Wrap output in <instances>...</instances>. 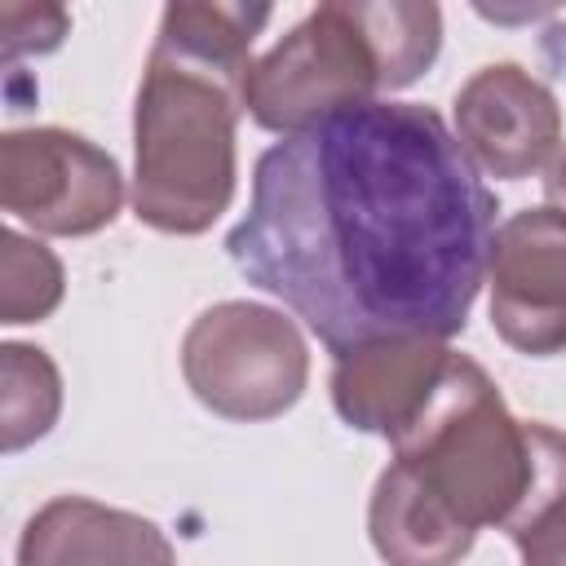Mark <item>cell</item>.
<instances>
[{
	"label": "cell",
	"instance_id": "cell-1",
	"mask_svg": "<svg viewBox=\"0 0 566 566\" xmlns=\"http://www.w3.org/2000/svg\"><path fill=\"white\" fill-rule=\"evenodd\" d=\"M495 212L433 106L376 97L261 150L226 256L332 358L389 336L451 340L486 283Z\"/></svg>",
	"mask_w": 566,
	"mask_h": 566
},
{
	"label": "cell",
	"instance_id": "cell-2",
	"mask_svg": "<svg viewBox=\"0 0 566 566\" xmlns=\"http://www.w3.org/2000/svg\"><path fill=\"white\" fill-rule=\"evenodd\" d=\"M270 18V4H164L133 102V217L142 226L190 239L230 208L243 80Z\"/></svg>",
	"mask_w": 566,
	"mask_h": 566
},
{
	"label": "cell",
	"instance_id": "cell-3",
	"mask_svg": "<svg viewBox=\"0 0 566 566\" xmlns=\"http://www.w3.org/2000/svg\"><path fill=\"white\" fill-rule=\"evenodd\" d=\"M394 460L469 531L509 526L535 478L531 420H517L500 385L451 354L424 407L389 438Z\"/></svg>",
	"mask_w": 566,
	"mask_h": 566
},
{
	"label": "cell",
	"instance_id": "cell-4",
	"mask_svg": "<svg viewBox=\"0 0 566 566\" xmlns=\"http://www.w3.org/2000/svg\"><path fill=\"white\" fill-rule=\"evenodd\" d=\"M376 93H385V75L358 0H327L252 62L243 111L261 128L292 137L336 111L376 102Z\"/></svg>",
	"mask_w": 566,
	"mask_h": 566
},
{
	"label": "cell",
	"instance_id": "cell-5",
	"mask_svg": "<svg viewBox=\"0 0 566 566\" xmlns=\"http://www.w3.org/2000/svg\"><path fill=\"white\" fill-rule=\"evenodd\" d=\"M181 376L212 416L256 424L301 402L310 385V349L283 310L217 301L181 336Z\"/></svg>",
	"mask_w": 566,
	"mask_h": 566
},
{
	"label": "cell",
	"instance_id": "cell-6",
	"mask_svg": "<svg viewBox=\"0 0 566 566\" xmlns=\"http://www.w3.org/2000/svg\"><path fill=\"white\" fill-rule=\"evenodd\" d=\"M0 208L35 234L84 239L124 208V172L111 150L71 128H9L0 137Z\"/></svg>",
	"mask_w": 566,
	"mask_h": 566
},
{
	"label": "cell",
	"instance_id": "cell-7",
	"mask_svg": "<svg viewBox=\"0 0 566 566\" xmlns=\"http://www.w3.org/2000/svg\"><path fill=\"white\" fill-rule=\"evenodd\" d=\"M491 327L531 358L566 354V212L522 208L495 226L486 256Z\"/></svg>",
	"mask_w": 566,
	"mask_h": 566
},
{
	"label": "cell",
	"instance_id": "cell-8",
	"mask_svg": "<svg viewBox=\"0 0 566 566\" xmlns=\"http://www.w3.org/2000/svg\"><path fill=\"white\" fill-rule=\"evenodd\" d=\"M451 119L473 168L500 181L548 172L562 150V106L553 88L517 62L478 66L455 88Z\"/></svg>",
	"mask_w": 566,
	"mask_h": 566
},
{
	"label": "cell",
	"instance_id": "cell-9",
	"mask_svg": "<svg viewBox=\"0 0 566 566\" xmlns=\"http://www.w3.org/2000/svg\"><path fill=\"white\" fill-rule=\"evenodd\" d=\"M451 354L455 349L447 340L429 336H389L354 345L332 363V407L349 429L380 433L389 442L424 407Z\"/></svg>",
	"mask_w": 566,
	"mask_h": 566
},
{
	"label": "cell",
	"instance_id": "cell-10",
	"mask_svg": "<svg viewBox=\"0 0 566 566\" xmlns=\"http://www.w3.org/2000/svg\"><path fill=\"white\" fill-rule=\"evenodd\" d=\"M18 566H177V553L142 513L88 495H53L27 517Z\"/></svg>",
	"mask_w": 566,
	"mask_h": 566
},
{
	"label": "cell",
	"instance_id": "cell-11",
	"mask_svg": "<svg viewBox=\"0 0 566 566\" xmlns=\"http://www.w3.org/2000/svg\"><path fill=\"white\" fill-rule=\"evenodd\" d=\"M367 535L385 566H460L478 539V531L455 522L398 460H389L371 486Z\"/></svg>",
	"mask_w": 566,
	"mask_h": 566
},
{
	"label": "cell",
	"instance_id": "cell-12",
	"mask_svg": "<svg viewBox=\"0 0 566 566\" xmlns=\"http://www.w3.org/2000/svg\"><path fill=\"white\" fill-rule=\"evenodd\" d=\"M531 451L535 478L504 535L522 566H566V433L531 420Z\"/></svg>",
	"mask_w": 566,
	"mask_h": 566
},
{
	"label": "cell",
	"instance_id": "cell-13",
	"mask_svg": "<svg viewBox=\"0 0 566 566\" xmlns=\"http://www.w3.org/2000/svg\"><path fill=\"white\" fill-rule=\"evenodd\" d=\"M0 447L4 455L40 442L62 416V371L40 345H0Z\"/></svg>",
	"mask_w": 566,
	"mask_h": 566
},
{
	"label": "cell",
	"instance_id": "cell-14",
	"mask_svg": "<svg viewBox=\"0 0 566 566\" xmlns=\"http://www.w3.org/2000/svg\"><path fill=\"white\" fill-rule=\"evenodd\" d=\"M358 18L376 44L385 93L416 84L442 49V9L429 0H358Z\"/></svg>",
	"mask_w": 566,
	"mask_h": 566
},
{
	"label": "cell",
	"instance_id": "cell-15",
	"mask_svg": "<svg viewBox=\"0 0 566 566\" xmlns=\"http://www.w3.org/2000/svg\"><path fill=\"white\" fill-rule=\"evenodd\" d=\"M66 296L62 261L18 230L0 234V323H44Z\"/></svg>",
	"mask_w": 566,
	"mask_h": 566
},
{
	"label": "cell",
	"instance_id": "cell-16",
	"mask_svg": "<svg viewBox=\"0 0 566 566\" xmlns=\"http://www.w3.org/2000/svg\"><path fill=\"white\" fill-rule=\"evenodd\" d=\"M544 195H548V203L553 208H562L566 212V146L557 150V159L548 164V172H544Z\"/></svg>",
	"mask_w": 566,
	"mask_h": 566
}]
</instances>
